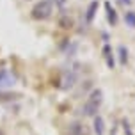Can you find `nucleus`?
Listing matches in <instances>:
<instances>
[{
	"label": "nucleus",
	"mask_w": 135,
	"mask_h": 135,
	"mask_svg": "<svg viewBox=\"0 0 135 135\" xmlns=\"http://www.w3.org/2000/svg\"><path fill=\"white\" fill-rule=\"evenodd\" d=\"M101 103H103V93H101L100 89H93V93L89 94L85 105L82 108V114L89 115V117H94L98 114V110H100Z\"/></svg>",
	"instance_id": "f257e3e1"
},
{
	"label": "nucleus",
	"mask_w": 135,
	"mask_h": 135,
	"mask_svg": "<svg viewBox=\"0 0 135 135\" xmlns=\"http://www.w3.org/2000/svg\"><path fill=\"white\" fill-rule=\"evenodd\" d=\"M119 61H121V64H126V61H128V50H126V46H119Z\"/></svg>",
	"instance_id": "ddd939ff"
},
{
	"label": "nucleus",
	"mask_w": 135,
	"mask_h": 135,
	"mask_svg": "<svg viewBox=\"0 0 135 135\" xmlns=\"http://www.w3.org/2000/svg\"><path fill=\"white\" fill-rule=\"evenodd\" d=\"M98 0H93L91 4H89V7H87V13H85V21L87 23H91V21L94 20V16H96V13H98Z\"/></svg>",
	"instance_id": "6e6552de"
},
{
	"label": "nucleus",
	"mask_w": 135,
	"mask_h": 135,
	"mask_svg": "<svg viewBox=\"0 0 135 135\" xmlns=\"http://www.w3.org/2000/svg\"><path fill=\"white\" fill-rule=\"evenodd\" d=\"M121 126H123V130H124V135H133L132 133V128H130V123L126 121V119L121 121Z\"/></svg>",
	"instance_id": "4468645a"
},
{
	"label": "nucleus",
	"mask_w": 135,
	"mask_h": 135,
	"mask_svg": "<svg viewBox=\"0 0 135 135\" xmlns=\"http://www.w3.org/2000/svg\"><path fill=\"white\" fill-rule=\"evenodd\" d=\"M0 135H4V133H2V132H0Z\"/></svg>",
	"instance_id": "a211bd4d"
},
{
	"label": "nucleus",
	"mask_w": 135,
	"mask_h": 135,
	"mask_svg": "<svg viewBox=\"0 0 135 135\" xmlns=\"http://www.w3.org/2000/svg\"><path fill=\"white\" fill-rule=\"evenodd\" d=\"M16 78L14 75H11L9 69H0V89H7V87H13Z\"/></svg>",
	"instance_id": "7ed1b4c3"
},
{
	"label": "nucleus",
	"mask_w": 135,
	"mask_h": 135,
	"mask_svg": "<svg viewBox=\"0 0 135 135\" xmlns=\"http://www.w3.org/2000/svg\"><path fill=\"white\" fill-rule=\"evenodd\" d=\"M75 80H76V73L75 71H66V73L62 75V89H71L75 85Z\"/></svg>",
	"instance_id": "39448f33"
},
{
	"label": "nucleus",
	"mask_w": 135,
	"mask_h": 135,
	"mask_svg": "<svg viewBox=\"0 0 135 135\" xmlns=\"http://www.w3.org/2000/svg\"><path fill=\"white\" fill-rule=\"evenodd\" d=\"M103 55H105V61H107V68L108 69H114V57H112L110 45H105L103 46Z\"/></svg>",
	"instance_id": "1a4fd4ad"
},
{
	"label": "nucleus",
	"mask_w": 135,
	"mask_h": 135,
	"mask_svg": "<svg viewBox=\"0 0 135 135\" xmlns=\"http://www.w3.org/2000/svg\"><path fill=\"white\" fill-rule=\"evenodd\" d=\"M93 126H94V133L96 135L105 133V121H103L101 115H94V117H93Z\"/></svg>",
	"instance_id": "0eeeda50"
},
{
	"label": "nucleus",
	"mask_w": 135,
	"mask_h": 135,
	"mask_svg": "<svg viewBox=\"0 0 135 135\" xmlns=\"http://www.w3.org/2000/svg\"><path fill=\"white\" fill-rule=\"evenodd\" d=\"M110 135H115V130H112V133H110Z\"/></svg>",
	"instance_id": "f3484780"
},
{
	"label": "nucleus",
	"mask_w": 135,
	"mask_h": 135,
	"mask_svg": "<svg viewBox=\"0 0 135 135\" xmlns=\"http://www.w3.org/2000/svg\"><path fill=\"white\" fill-rule=\"evenodd\" d=\"M124 21H126L128 27L135 28V11H128V13L124 14Z\"/></svg>",
	"instance_id": "f8f14e48"
},
{
	"label": "nucleus",
	"mask_w": 135,
	"mask_h": 135,
	"mask_svg": "<svg viewBox=\"0 0 135 135\" xmlns=\"http://www.w3.org/2000/svg\"><path fill=\"white\" fill-rule=\"evenodd\" d=\"M119 4H121V6H132V0H119Z\"/></svg>",
	"instance_id": "2eb2a0df"
},
{
	"label": "nucleus",
	"mask_w": 135,
	"mask_h": 135,
	"mask_svg": "<svg viewBox=\"0 0 135 135\" xmlns=\"http://www.w3.org/2000/svg\"><path fill=\"white\" fill-rule=\"evenodd\" d=\"M21 94L20 93H6V91H0V101H16V100H20Z\"/></svg>",
	"instance_id": "9d476101"
},
{
	"label": "nucleus",
	"mask_w": 135,
	"mask_h": 135,
	"mask_svg": "<svg viewBox=\"0 0 135 135\" xmlns=\"http://www.w3.org/2000/svg\"><path fill=\"white\" fill-rule=\"evenodd\" d=\"M50 14H52V4H50V0L37 2L32 7V11H30V16H32L34 20H46Z\"/></svg>",
	"instance_id": "f03ea898"
},
{
	"label": "nucleus",
	"mask_w": 135,
	"mask_h": 135,
	"mask_svg": "<svg viewBox=\"0 0 135 135\" xmlns=\"http://www.w3.org/2000/svg\"><path fill=\"white\" fill-rule=\"evenodd\" d=\"M55 4H57V6H64V4H66V0H55Z\"/></svg>",
	"instance_id": "dca6fc26"
},
{
	"label": "nucleus",
	"mask_w": 135,
	"mask_h": 135,
	"mask_svg": "<svg viewBox=\"0 0 135 135\" xmlns=\"http://www.w3.org/2000/svg\"><path fill=\"white\" fill-rule=\"evenodd\" d=\"M105 9H107V20H108V23H110L112 27H115V25H117V13H115V9L110 6V2H105Z\"/></svg>",
	"instance_id": "423d86ee"
},
{
	"label": "nucleus",
	"mask_w": 135,
	"mask_h": 135,
	"mask_svg": "<svg viewBox=\"0 0 135 135\" xmlns=\"http://www.w3.org/2000/svg\"><path fill=\"white\" fill-rule=\"evenodd\" d=\"M59 27L64 28V30H69V28L73 27V18L68 16V14H62L61 20H59Z\"/></svg>",
	"instance_id": "9b49d317"
},
{
	"label": "nucleus",
	"mask_w": 135,
	"mask_h": 135,
	"mask_svg": "<svg viewBox=\"0 0 135 135\" xmlns=\"http://www.w3.org/2000/svg\"><path fill=\"white\" fill-rule=\"evenodd\" d=\"M68 135H89V130L85 128V124L75 121V123H71V124H69Z\"/></svg>",
	"instance_id": "20e7f679"
}]
</instances>
